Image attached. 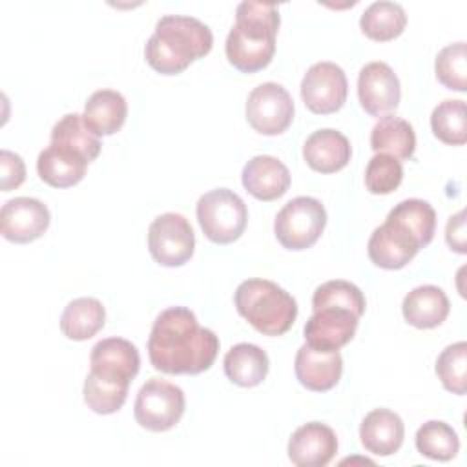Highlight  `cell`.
<instances>
[{"mask_svg": "<svg viewBox=\"0 0 467 467\" xmlns=\"http://www.w3.org/2000/svg\"><path fill=\"white\" fill-rule=\"evenodd\" d=\"M217 352L219 337L199 327L190 308L170 306L155 317L148 337V356L155 370L195 376L213 365Z\"/></svg>", "mask_w": 467, "mask_h": 467, "instance_id": "obj_1", "label": "cell"}, {"mask_svg": "<svg viewBox=\"0 0 467 467\" xmlns=\"http://www.w3.org/2000/svg\"><path fill=\"white\" fill-rule=\"evenodd\" d=\"M279 24L281 16L275 4L241 2L224 44L228 62L241 73L265 69L275 53Z\"/></svg>", "mask_w": 467, "mask_h": 467, "instance_id": "obj_2", "label": "cell"}, {"mask_svg": "<svg viewBox=\"0 0 467 467\" xmlns=\"http://www.w3.org/2000/svg\"><path fill=\"white\" fill-rule=\"evenodd\" d=\"M213 35L206 24L193 16L164 15L144 46V57L161 75H179L193 60L210 53Z\"/></svg>", "mask_w": 467, "mask_h": 467, "instance_id": "obj_3", "label": "cell"}, {"mask_svg": "<svg viewBox=\"0 0 467 467\" xmlns=\"http://www.w3.org/2000/svg\"><path fill=\"white\" fill-rule=\"evenodd\" d=\"M237 312L261 334L283 336L286 334L296 317L297 303L279 285L268 279H246L234 296Z\"/></svg>", "mask_w": 467, "mask_h": 467, "instance_id": "obj_4", "label": "cell"}, {"mask_svg": "<svg viewBox=\"0 0 467 467\" xmlns=\"http://www.w3.org/2000/svg\"><path fill=\"white\" fill-rule=\"evenodd\" d=\"M197 221L204 235L215 244L237 241L248 221L244 201L228 188H215L197 201Z\"/></svg>", "mask_w": 467, "mask_h": 467, "instance_id": "obj_5", "label": "cell"}, {"mask_svg": "<svg viewBox=\"0 0 467 467\" xmlns=\"http://www.w3.org/2000/svg\"><path fill=\"white\" fill-rule=\"evenodd\" d=\"M327 212L316 197H294L275 215L274 234L286 250H306L321 237Z\"/></svg>", "mask_w": 467, "mask_h": 467, "instance_id": "obj_6", "label": "cell"}, {"mask_svg": "<svg viewBox=\"0 0 467 467\" xmlns=\"http://www.w3.org/2000/svg\"><path fill=\"white\" fill-rule=\"evenodd\" d=\"M184 392L164 379L151 378L137 392L133 414L135 421L151 432L173 429L184 414Z\"/></svg>", "mask_w": 467, "mask_h": 467, "instance_id": "obj_7", "label": "cell"}, {"mask_svg": "<svg viewBox=\"0 0 467 467\" xmlns=\"http://www.w3.org/2000/svg\"><path fill=\"white\" fill-rule=\"evenodd\" d=\"M148 248L162 266L188 263L195 248V235L188 219L175 212L155 217L148 228Z\"/></svg>", "mask_w": 467, "mask_h": 467, "instance_id": "obj_8", "label": "cell"}, {"mask_svg": "<svg viewBox=\"0 0 467 467\" xmlns=\"http://www.w3.org/2000/svg\"><path fill=\"white\" fill-rule=\"evenodd\" d=\"M246 120L261 135H281L294 120V100L277 82H263L246 100Z\"/></svg>", "mask_w": 467, "mask_h": 467, "instance_id": "obj_9", "label": "cell"}, {"mask_svg": "<svg viewBox=\"0 0 467 467\" xmlns=\"http://www.w3.org/2000/svg\"><path fill=\"white\" fill-rule=\"evenodd\" d=\"M348 82L345 71L334 62H316L301 80V99L317 115L336 113L347 100Z\"/></svg>", "mask_w": 467, "mask_h": 467, "instance_id": "obj_10", "label": "cell"}, {"mask_svg": "<svg viewBox=\"0 0 467 467\" xmlns=\"http://www.w3.org/2000/svg\"><path fill=\"white\" fill-rule=\"evenodd\" d=\"M47 206L33 197H15L4 202L0 210V232L4 239L26 244L42 237L49 226Z\"/></svg>", "mask_w": 467, "mask_h": 467, "instance_id": "obj_11", "label": "cell"}, {"mask_svg": "<svg viewBox=\"0 0 467 467\" xmlns=\"http://www.w3.org/2000/svg\"><path fill=\"white\" fill-rule=\"evenodd\" d=\"M421 250L418 239L400 223L385 219L368 239L367 252L370 261L385 270H400L409 265Z\"/></svg>", "mask_w": 467, "mask_h": 467, "instance_id": "obj_12", "label": "cell"}, {"mask_svg": "<svg viewBox=\"0 0 467 467\" xmlns=\"http://www.w3.org/2000/svg\"><path fill=\"white\" fill-rule=\"evenodd\" d=\"M358 99L361 108L372 117H381L396 109L401 89L392 67L385 62H368L363 66L358 77Z\"/></svg>", "mask_w": 467, "mask_h": 467, "instance_id": "obj_13", "label": "cell"}, {"mask_svg": "<svg viewBox=\"0 0 467 467\" xmlns=\"http://www.w3.org/2000/svg\"><path fill=\"white\" fill-rule=\"evenodd\" d=\"M358 323L359 317L347 308H317L303 328L305 341L319 350H339L354 337Z\"/></svg>", "mask_w": 467, "mask_h": 467, "instance_id": "obj_14", "label": "cell"}, {"mask_svg": "<svg viewBox=\"0 0 467 467\" xmlns=\"http://www.w3.org/2000/svg\"><path fill=\"white\" fill-rule=\"evenodd\" d=\"M140 356L137 347L124 337H106L95 343L89 356V372L108 379L131 383L139 374Z\"/></svg>", "mask_w": 467, "mask_h": 467, "instance_id": "obj_15", "label": "cell"}, {"mask_svg": "<svg viewBox=\"0 0 467 467\" xmlns=\"http://www.w3.org/2000/svg\"><path fill=\"white\" fill-rule=\"evenodd\" d=\"M336 452V432L319 421L301 425L288 440V458L297 467H325Z\"/></svg>", "mask_w": 467, "mask_h": 467, "instance_id": "obj_16", "label": "cell"}, {"mask_svg": "<svg viewBox=\"0 0 467 467\" xmlns=\"http://www.w3.org/2000/svg\"><path fill=\"white\" fill-rule=\"evenodd\" d=\"M297 381L312 392H327L337 385L343 372L339 350H319L308 343L301 345L294 363Z\"/></svg>", "mask_w": 467, "mask_h": 467, "instance_id": "obj_17", "label": "cell"}, {"mask_svg": "<svg viewBox=\"0 0 467 467\" xmlns=\"http://www.w3.org/2000/svg\"><path fill=\"white\" fill-rule=\"evenodd\" d=\"M241 181L252 197L268 202L283 197L288 192L290 171L279 159L272 155H255L244 164Z\"/></svg>", "mask_w": 467, "mask_h": 467, "instance_id": "obj_18", "label": "cell"}, {"mask_svg": "<svg viewBox=\"0 0 467 467\" xmlns=\"http://www.w3.org/2000/svg\"><path fill=\"white\" fill-rule=\"evenodd\" d=\"M352 155L348 139L332 128H323L306 137L303 144V159L319 173H336L343 170Z\"/></svg>", "mask_w": 467, "mask_h": 467, "instance_id": "obj_19", "label": "cell"}, {"mask_svg": "<svg viewBox=\"0 0 467 467\" xmlns=\"http://www.w3.org/2000/svg\"><path fill=\"white\" fill-rule=\"evenodd\" d=\"M88 164L89 162L78 151L49 142V146L38 153L36 171L46 184L69 188L84 179Z\"/></svg>", "mask_w": 467, "mask_h": 467, "instance_id": "obj_20", "label": "cell"}, {"mask_svg": "<svg viewBox=\"0 0 467 467\" xmlns=\"http://www.w3.org/2000/svg\"><path fill=\"white\" fill-rule=\"evenodd\" d=\"M359 438L370 454L390 456L400 451L405 438L403 420L389 409L370 410L359 427Z\"/></svg>", "mask_w": 467, "mask_h": 467, "instance_id": "obj_21", "label": "cell"}, {"mask_svg": "<svg viewBox=\"0 0 467 467\" xmlns=\"http://www.w3.org/2000/svg\"><path fill=\"white\" fill-rule=\"evenodd\" d=\"M451 305L445 292L434 285L412 288L401 303L403 317L416 328H436L449 316Z\"/></svg>", "mask_w": 467, "mask_h": 467, "instance_id": "obj_22", "label": "cell"}, {"mask_svg": "<svg viewBox=\"0 0 467 467\" xmlns=\"http://www.w3.org/2000/svg\"><path fill=\"white\" fill-rule=\"evenodd\" d=\"M128 117V102L122 93L115 89H99L95 91L86 106L82 119L86 126L97 135L106 137L117 133Z\"/></svg>", "mask_w": 467, "mask_h": 467, "instance_id": "obj_23", "label": "cell"}, {"mask_svg": "<svg viewBox=\"0 0 467 467\" xmlns=\"http://www.w3.org/2000/svg\"><path fill=\"white\" fill-rule=\"evenodd\" d=\"M226 378L239 387H257L268 374V356L254 343L234 345L223 359Z\"/></svg>", "mask_w": 467, "mask_h": 467, "instance_id": "obj_24", "label": "cell"}, {"mask_svg": "<svg viewBox=\"0 0 467 467\" xmlns=\"http://www.w3.org/2000/svg\"><path fill=\"white\" fill-rule=\"evenodd\" d=\"M370 148L376 153H385L400 161H409L414 155L416 135L412 126L400 117H381L370 131Z\"/></svg>", "mask_w": 467, "mask_h": 467, "instance_id": "obj_25", "label": "cell"}, {"mask_svg": "<svg viewBox=\"0 0 467 467\" xmlns=\"http://www.w3.org/2000/svg\"><path fill=\"white\" fill-rule=\"evenodd\" d=\"M106 321V310L95 297H77L67 303L60 317V330L67 339L86 341L93 337Z\"/></svg>", "mask_w": 467, "mask_h": 467, "instance_id": "obj_26", "label": "cell"}, {"mask_svg": "<svg viewBox=\"0 0 467 467\" xmlns=\"http://www.w3.org/2000/svg\"><path fill=\"white\" fill-rule=\"evenodd\" d=\"M405 26H407V15L403 7L396 2H387V0L370 4L359 18V27L363 35L376 42H389L400 36Z\"/></svg>", "mask_w": 467, "mask_h": 467, "instance_id": "obj_27", "label": "cell"}, {"mask_svg": "<svg viewBox=\"0 0 467 467\" xmlns=\"http://www.w3.org/2000/svg\"><path fill=\"white\" fill-rule=\"evenodd\" d=\"M51 142L78 151L88 162L100 153V139L86 126L80 113L64 115L51 130Z\"/></svg>", "mask_w": 467, "mask_h": 467, "instance_id": "obj_28", "label": "cell"}, {"mask_svg": "<svg viewBox=\"0 0 467 467\" xmlns=\"http://www.w3.org/2000/svg\"><path fill=\"white\" fill-rule=\"evenodd\" d=\"M387 219H392L401 226H405L418 239L421 248H425L434 237L436 212L423 199H405L398 202L387 213Z\"/></svg>", "mask_w": 467, "mask_h": 467, "instance_id": "obj_29", "label": "cell"}, {"mask_svg": "<svg viewBox=\"0 0 467 467\" xmlns=\"http://www.w3.org/2000/svg\"><path fill=\"white\" fill-rule=\"evenodd\" d=\"M416 449L420 454L431 460L449 462L460 451V438L449 423L440 420H431L418 429Z\"/></svg>", "mask_w": 467, "mask_h": 467, "instance_id": "obj_30", "label": "cell"}, {"mask_svg": "<svg viewBox=\"0 0 467 467\" xmlns=\"http://www.w3.org/2000/svg\"><path fill=\"white\" fill-rule=\"evenodd\" d=\"M431 130L434 137L449 146H462L467 142V117L465 102L447 99L440 102L431 113Z\"/></svg>", "mask_w": 467, "mask_h": 467, "instance_id": "obj_31", "label": "cell"}, {"mask_svg": "<svg viewBox=\"0 0 467 467\" xmlns=\"http://www.w3.org/2000/svg\"><path fill=\"white\" fill-rule=\"evenodd\" d=\"M130 383L115 381L89 372L84 381V401L97 414L117 412L128 398Z\"/></svg>", "mask_w": 467, "mask_h": 467, "instance_id": "obj_32", "label": "cell"}, {"mask_svg": "<svg viewBox=\"0 0 467 467\" xmlns=\"http://www.w3.org/2000/svg\"><path fill=\"white\" fill-rule=\"evenodd\" d=\"M323 306L347 308L361 317L365 312V296L354 283L345 279H332L314 290L312 308L317 310Z\"/></svg>", "mask_w": 467, "mask_h": 467, "instance_id": "obj_33", "label": "cell"}, {"mask_svg": "<svg viewBox=\"0 0 467 467\" xmlns=\"http://www.w3.org/2000/svg\"><path fill=\"white\" fill-rule=\"evenodd\" d=\"M467 343L458 341L441 350L436 359V374L441 385L458 396L467 392Z\"/></svg>", "mask_w": 467, "mask_h": 467, "instance_id": "obj_34", "label": "cell"}, {"mask_svg": "<svg viewBox=\"0 0 467 467\" xmlns=\"http://www.w3.org/2000/svg\"><path fill=\"white\" fill-rule=\"evenodd\" d=\"M436 78L452 91H465L467 88V46L454 42L445 46L434 62Z\"/></svg>", "mask_w": 467, "mask_h": 467, "instance_id": "obj_35", "label": "cell"}, {"mask_svg": "<svg viewBox=\"0 0 467 467\" xmlns=\"http://www.w3.org/2000/svg\"><path fill=\"white\" fill-rule=\"evenodd\" d=\"M403 181V166L398 159L376 153L365 170V186L370 193L387 195L394 192Z\"/></svg>", "mask_w": 467, "mask_h": 467, "instance_id": "obj_36", "label": "cell"}, {"mask_svg": "<svg viewBox=\"0 0 467 467\" xmlns=\"http://www.w3.org/2000/svg\"><path fill=\"white\" fill-rule=\"evenodd\" d=\"M0 170H2V192H11L26 181V164L18 153L9 150L0 151Z\"/></svg>", "mask_w": 467, "mask_h": 467, "instance_id": "obj_37", "label": "cell"}, {"mask_svg": "<svg viewBox=\"0 0 467 467\" xmlns=\"http://www.w3.org/2000/svg\"><path fill=\"white\" fill-rule=\"evenodd\" d=\"M445 241L451 246V250L458 254H465V212L460 210L458 213L451 215L445 226Z\"/></svg>", "mask_w": 467, "mask_h": 467, "instance_id": "obj_38", "label": "cell"}]
</instances>
